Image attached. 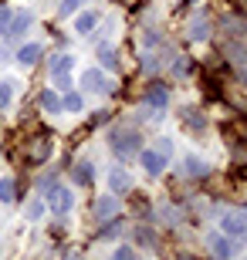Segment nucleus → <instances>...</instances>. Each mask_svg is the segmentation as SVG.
<instances>
[{
  "mask_svg": "<svg viewBox=\"0 0 247 260\" xmlns=\"http://www.w3.org/2000/svg\"><path fill=\"white\" fill-rule=\"evenodd\" d=\"M220 230L230 240H244L247 237V206H224L220 210Z\"/></svg>",
  "mask_w": 247,
  "mask_h": 260,
  "instance_id": "nucleus-1",
  "label": "nucleus"
},
{
  "mask_svg": "<svg viewBox=\"0 0 247 260\" xmlns=\"http://www.w3.org/2000/svg\"><path fill=\"white\" fill-rule=\"evenodd\" d=\"M112 152L119 155V159H135V155L143 152L139 132H132V128H115L112 132Z\"/></svg>",
  "mask_w": 247,
  "mask_h": 260,
  "instance_id": "nucleus-2",
  "label": "nucleus"
},
{
  "mask_svg": "<svg viewBox=\"0 0 247 260\" xmlns=\"http://www.w3.org/2000/svg\"><path fill=\"white\" fill-rule=\"evenodd\" d=\"M166 105H170V91H166L162 85H152L149 91L143 95V115L152 118V122L166 115Z\"/></svg>",
  "mask_w": 247,
  "mask_h": 260,
  "instance_id": "nucleus-3",
  "label": "nucleus"
},
{
  "mask_svg": "<svg viewBox=\"0 0 247 260\" xmlns=\"http://www.w3.org/2000/svg\"><path fill=\"white\" fill-rule=\"evenodd\" d=\"M207 247L213 250L217 260H230V257H234V243H230V237H224V233H210Z\"/></svg>",
  "mask_w": 247,
  "mask_h": 260,
  "instance_id": "nucleus-4",
  "label": "nucleus"
},
{
  "mask_svg": "<svg viewBox=\"0 0 247 260\" xmlns=\"http://www.w3.org/2000/svg\"><path fill=\"white\" fill-rule=\"evenodd\" d=\"M71 203H75V200H71V193H68L65 186H51V193H48V206H51L54 213H68V210H71Z\"/></svg>",
  "mask_w": 247,
  "mask_h": 260,
  "instance_id": "nucleus-5",
  "label": "nucleus"
},
{
  "mask_svg": "<svg viewBox=\"0 0 247 260\" xmlns=\"http://www.w3.org/2000/svg\"><path fill=\"white\" fill-rule=\"evenodd\" d=\"M139 159H143V169L149 176H159L162 169H166V155H159L156 149H143V152H139Z\"/></svg>",
  "mask_w": 247,
  "mask_h": 260,
  "instance_id": "nucleus-6",
  "label": "nucleus"
},
{
  "mask_svg": "<svg viewBox=\"0 0 247 260\" xmlns=\"http://www.w3.org/2000/svg\"><path fill=\"white\" fill-rule=\"evenodd\" d=\"M81 88H85V91H108V85H105V75L102 71H98V68H88L85 75H81Z\"/></svg>",
  "mask_w": 247,
  "mask_h": 260,
  "instance_id": "nucleus-7",
  "label": "nucleus"
},
{
  "mask_svg": "<svg viewBox=\"0 0 247 260\" xmlns=\"http://www.w3.org/2000/svg\"><path fill=\"white\" fill-rule=\"evenodd\" d=\"M108 186H112L115 196H125L129 189H132V179L125 176V169H112V176H108Z\"/></svg>",
  "mask_w": 247,
  "mask_h": 260,
  "instance_id": "nucleus-8",
  "label": "nucleus"
},
{
  "mask_svg": "<svg viewBox=\"0 0 247 260\" xmlns=\"http://www.w3.org/2000/svg\"><path fill=\"white\" fill-rule=\"evenodd\" d=\"M28 155L34 159V162H44L51 155V139H44V135H38L34 142H31V149H28Z\"/></svg>",
  "mask_w": 247,
  "mask_h": 260,
  "instance_id": "nucleus-9",
  "label": "nucleus"
},
{
  "mask_svg": "<svg viewBox=\"0 0 247 260\" xmlns=\"http://www.w3.org/2000/svg\"><path fill=\"white\" fill-rule=\"evenodd\" d=\"M159 220L170 223V226H180V223H183L180 206H176V203H162V206H159Z\"/></svg>",
  "mask_w": 247,
  "mask_h": 260,
  "instance_id": "nucleus-10",
  "label": "nucleus"
},
{
  "mask_svg": "<svg viewBox=\"0 0 247 260\" xmlns=\"http://www.w3.org/2000/svg\"><path fill=\"white\" fill-rule=\"evenodd\" d=\"M115 210H119V196H102V200L95 203V216L98 220H108Z\"/></svg>",
  "mask_w": 247,
  "mask_h": 260,
  "instance_id": "nucleus-11",
  "label": "nucleus"
},
{
  "mask_svg": "<svg viewBox=\"0 0 247 260\" xmlns=\"http://www.w3.org/2000/svg\"><path fill=\"white\" fill-rule=\"evenodd\" d=\"M210 34V24H207V14H197V17L190 20V38L193 41H203Z\"/></svg>",
  "mask_w": 247,
  "mask_h": 260,
  "instance_id": "nucleus-12",
  "label": "nucleus"
},
{
  "mask_svg": "<svg viewBox=\"0 0 247 260\" xmlns=\"http://www.w3.org/2000/svg\"><path fill=\"white\" fill-rule=\"evenodd\" d=\"M28 27H31V14H17V17L10 20V27H7V38H14V41H17V38H20V34H24Z\"/></svg>",
  "mask_w": 247,
  "mask_h": 260,
  "instance_id": "nucleus-13",
  "label": "nucleus"
},
{
  "mask_svg": "<svg viewBox=\"0 0 247 260\" xmlns=\"http://www.w3.org/2000/svg\"><path fill=\"white\" fill-rule=\"evenodd\" d=\"M38 58H41V44H24V48L17 51V61H20L24 68H31Z\"/></svg>",
  "mask_w": 247,
  "mask_h": 260,
  "instance_id": "nucleus-14",
  "label": "nucleus"
},
{
  "mask_svg": "<svg viewBox=\"0 0 247 260\" xmlns=\"http://www.w3.org/2000/svg\"><path fill=\"white\" fill-rule=\"evenodd\" d=\"M71 64H75L71 54H54V58H51V75H68Z\"/></svg>",
  "mask_w": 247,
  "mask_h": 260,
  "instance_id": "nucleus-15",
  "label": "nucleus"
},
{
  "mask_svg": "<svg viewBox=\"0 0 247 260\" xmlns=\"http://www.w3.org/2000/svg\"><path fill=\"white\" fill-rule=\"evenodd\" d=\"M98 61H102V68H108V71H115V68H119V54H115L108 44H102V48H98Z\"/></svg>",
  "mask_w": 247,
  "mask_h": 260,
  "instance_id": "nucleus-16",
  "label": "nucleus"
},
{
  "mask_svg": "<svg viewBox=\"0 0 247 260\" xmlns=\"http://www.w3.org/2000/svg\"><path fill=\"white\" fill-rule=\"evenodd\" d=\"M14 196H17V183L10 176H4L0 179V203H14Z\"/></svg>",
  "mask_w": 247,
  "mask_h": 260,
  "instance_id": "nucleus-17",
  "label": "nucleus"
},
{
  "mask_svg": "<svg viewBox=\"0 0 247 260\" xmlns=\"http://www.w3.org/2000/svg\"><path fill=\"white\" fill-rule=\"evenodd\" d=\"M95 179V169H92V162H78L75 166V183H92Z\"/></svg>",
  "mask_w": 247,
  "mask_h": 260,
  "instance_id": "nucleus-18",
  "label": "nucleus"
},
{
  "mask_svg": "<svg viewBox=\"0 0 247 260\" xmlns=\"http://www.w3.org/2000/svg\"><path fill=\"white\" fill-rule=\"evenodd\" d=\"M227 54L234 58V64H237V71L247 78V51H240V48H227Z\"/></svg>",
  "mask_w": 247,
  "mask_h": 260,
  "instance_id": "nucleus-19",
  "label": "nucleus"
},
{
  "mask_svg": "<svg viewBox=\"0 0 247 260\" xmlns=\"http://www.w3.org/2000/svg\"><path fill=\"white\" fill-rule=\"evenodd\" d=\"M95 24H98V14H92V10H88V14H81V17H78V34H88Z\"/></svg>",
  "mask_w": 247,
  "mask_h": 260,
  "instance_id": "nucleus-20",
  "label": "nucleus"
},
{
  "mask_svg": "<svg viewBox=\"0 0 247 260\" xmlns=\"http://www.w3.org/2000/svg\"><path fill=\"white\" fill-rule=\"evenodd\" d=\"M224 30H234V38H240V34L247 30V24L237 20V17H227V20H224Z\"/></svg>",
  "mask_w": 247,
  "mask_h": 260,
  "instance_id": "nucleus-21",
  "label": "nucleus"
},
{
  "mask_svg": "<svg viewBox=\"0 0 247 260\" xmlns=\"http://www.w3.org/2000/svg\"><path fill=\"white\" fill-rule=\"evenodd\" d=\"M61 105H65L68 112H78V108H81V95H75V91H68V95L61 98Z\"/></svg>",
  "mask_w": 247,
  "mask_h": 260,
  "instance_id": "nucleus-22",
  "label": "nucleus"
},
{
  "mask_svg": "<svg viewBox=\"0 0 247 260\" xmlns=\"http://www.w3.org/2000/svg\"><path fill=\"white\" fill-rule=\"evenodd\" d=\"M41 105L48 108V112H58V108H61V102H58L54 91H44V95H41Z\"/></svg>",
  "mask_w": 247,
  "mask_h": 260,
  "instance_id": "nucleus-23",
  "label": "nucleus"
},
{
  "mask_svg": "<svg viewBox=\"0 0 247 260\" xmlns=\"http://www.w3.org/2000/svg\"><path fill=\"white\" fill-rule=\"evenodd\" d=\"M186 173H190V176H203L207 169H203V162H200V159H193V155H186Z\"/></svg>",
  "mask_w": 247,
  "mask_h": 260,
  "instance_id": "nucleus-24",
  "label": "nucleus"
},
{
  "mask_svg": "<svg viewBox=\"0 0 247 260\" xmlns=\"http://www.w3.org/2000/svg\"><path fill=\"white\" fill-rule=\"evenodd\" d=\"M81 4H85V0H61V7H58V10H61V17H68V14H75Z\"/></svg>",
  "mask_w": 247,
  "mask_h": 260,
  "instance_id": "nucleus-25",
  "label": "nucleus"
},
{
  "mask_svg": "<svg viewBox=\"0 0 247 260\" xmlns=\"http://www.w3.org/2000/svg\"><path fill=\"white\" fill-rule=\"evenodd\" d=\"M10 98H14V85H7V81H4V85H0V108H7Z\"/></svg>",
  "mask_w": 247,
  "mask_h": 260,
  "instance_id": "nucleus-26",
  "label": "nucleus"
},
{
  "mask_svg": "<svg viewBox=\"0 0 247 260\" xmlns=\"http://www.w3.org/2000/svg\"><path fill=\"white\" fill-rule=\"evenodd\" d=\"M41 213H44V203L31 200V203H28V220H41Z\"/></svg>",
  "mask_w": 247,
  "mask_h": 260,
  "instance_id": "nucleus-27",
  "label": "nucleus"
},
{
  "mask_svg": "<svg viewBox=\"0 0 247 260\" xmlns=\"http://www.w3.org/2000/svg\"><path fill=\"white\" fill-rule=\"evenodd\" d=\"M183 115H186V125H190V128H193V125H197V128H203V125H207V122H203V118H200L197 112H193V108H186Z\"/></svg>",
  "mask_w": 247,
  "mask_h": 260,
  "instance_id": "nucleus-28",
  "label": "nucleus"
},
{
  "mask_svg": "<svg viewBox=\"0 0 247 260\" xmlns=\"http://www.w3.org/2000/svg\"><path fill=\"white\" fill-rule=\"evenodd\" d=\"M10 20H14V10H10V7H0V30H7Z\"/></svg>",
  "mask_w": 247,
  "mask_h": 260,
  "instance_id": "nucleus-29",
  "label": "nucleus"
},
{
  "mask_svg": "<svg viewBox=\"0 0 247 260\" xmlns=\"http://www.w3.org/2000/svg\"><path fill=\"white\" fill-rule=\"evenodd\" d=\"M112 260H135V253L129 250V247H119V250L112 253Z\"/></svg>",
  "mask_w": 247,
  "mask_h": 260,
  "instance_id": "nucleus-30",
  "label": "nucleus"
},
{
  "mask_svg": "<svg viewBox=\"0 0 247 260\" xmlns=\"http://www.w3.org/2000/svg\"><path fill=\"white\" fill-rule=\"evenodd\" d=\"M156 152H159V155H170V152H173L170 139H159V145H156Z\"/></svg>",
  "mask_w": 247,
  "mask_h": 260,
  "instance_id": "nucleus-31",
  "label": "nucleus"
},
{
  "mask_svg": "<svg viewBox=\"0 0 247 260\" xmlns=\"http://www.w3.org/2000/svg\"><path fill=\"white\" fill-rule=\"evenodd\" d=\"M54 85L65 91V88H71V81H68V75H54Z\"/></svg>",
  "mask_w": 247,
  "mask_h": 260,
  "instance_id": "nucleus-32",
  "label": "nucleus"
},
{
  "mask_svg": "<svg viewBox=\"0 0 247 260\" xmlns=\"http://www.w3.org/2000/svg\"><path fill=\"white\" fill-rule=\"evenodd\" d=\"M122 4H129V7H132V4H135V0H122Z\"/></svg>",
  "mask_w": 247,
  "mask_h": 260,
  "instance_id": "nucleus-33",
  "label": "nucleus"
},
{
  "mask_svg": "<svg viewBox=\"0 0 247 260\" xmlns=\"http://www.w3.org/2000/svg\"><path fill=\"white\" fill-rule=\"evenodd\" d=\"M183 260H193V257H183Z\"/></svg>",
  "mask_w": 247,
  "mask_h": 260,
  "instance_id": "nucleus-34",
  "label": "nucleus"
}]
</instances>
